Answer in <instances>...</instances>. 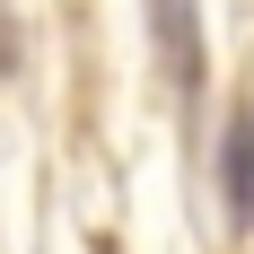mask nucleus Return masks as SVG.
Returning a JSON list of instances; mask_svg holds the SVG:
<instances>
[{"instance_id": "f257e3e1", "label": "nucleus", "mask_w": 254, "mask_h": 254, "mask_svg": "<svg viewBox=\"0 0 254 254\" xmlns=\"http://www.w3.org/2000/svg\"><path fill=\"white\" fill-rule=\"evenodd\" d=\"M149 44L176 97L202 88V0H149Z\"/></svg>"}, {"instance_id": "f03ea898", "label": "nucleus", "mask_w": 254, "mask_h": 254, "mask_svg": "<svg viewBox=\"0 0 254 254\" xmlns=\"http://www.w3.org/2000/svg\"><path fill=\"white\" fill-rule=\"evenodd\" d=\"M219 202H228V228L254 219V105H237L219 131Z\"/></svg>"}, {"instance_id": "7ed1b4c3", "label": "nucleus", "mask_w": 254, "mask_h": 254, "mask_svg": "<svg viewBox=\"0 0 254 254\" xmlns=\"http://www.w3.org/2000/svg\"><path fill=\"white\" fill-rule=\"evenodd\" d=\"M18 70V26H9V9H0V79Z\"/></svg>"}]
</instances>
